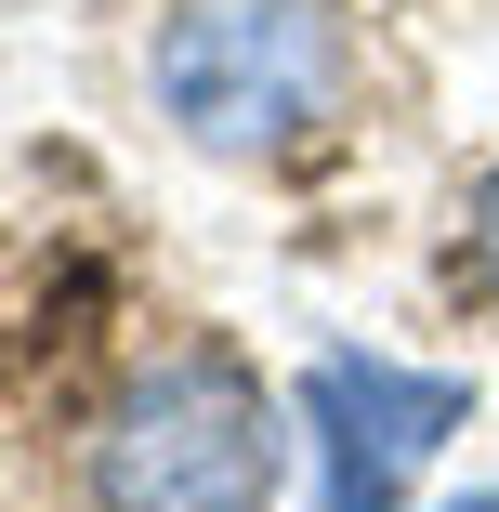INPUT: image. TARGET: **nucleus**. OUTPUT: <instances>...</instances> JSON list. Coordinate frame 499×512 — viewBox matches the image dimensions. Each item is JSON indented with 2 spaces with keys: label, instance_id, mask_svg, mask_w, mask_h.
Wrapping results in <instances>:
<instances>
[{
  "label": "nucleus",
  "instance_id": "1",
  "mask_svg": "<svg viewBox=\"0 0 499 512\" xmlns=\"http://www.w3.org/2000/svg\"><path fill=\"white\" fill-rule=\"evenodd\" d=\"M289 473V421L250 355L171 342L92 421V512H263Z\"/></svg>",
  "mask_w": 499,
  "mask_h": 512
},
{
  "label": "nucleus",
  "instance_id": "2",
  "mask_svg": "<svg viewBox=\"0 0 499 512\" xmlns=\"http://www.w3.org/2000/svg\"><path fill=\"white\" fill-rule=\"evenodd\" d=\"M342 14L316 0H197V14L158 27L145 79H158V119L197 145V158H276L303 145L329 106H342Z\"/></svg>",
  "mask_w": 499,
  "mask_h": 512
},
{
  "label": "nucleus",
  "instance_id": "3",
  "mask_svg": "<svg viewBox=\"0 0 499 512\" xmlns=\"http://www.w3.org/2000/svg\"><path fill=\"white\" fill-rule=\"evenodd\" d=\"M473 421V381L394 368V355H316L303 434H316V512H408V473Z\"/></svg>",
  "mask_w": 499,
  "mask_h": 512
},
{
  "label": "nucleus",
  "instance_id": "4",
  "mask_svg": "<svg viewBox=\"0 0 499 512\" xmlns=\"http://www.w3.org/2000/svg\"><path fill=\"white\" fill-rule=\"evenodd\" d=\"M460 263H473V289L499 302V171L473 184V211H460Z\"/></svg>",
  "mask_w": 499,
  "mask_h": 512
},
{
  "label": "nucleus",
  "instance_id": "5",
  "mask_svg": "<svg viewBox=\"0 0 499 512\" xmlns=\"http://www.w3.org/2000/svg\"><path fill=\"white\" fill-rule=\"evenodd\" d=\"M447 512H499V486H473V499H447Z\"/></svg>",
  "mask_w": 499,
  "mask_h": 512
}]
</instances>
